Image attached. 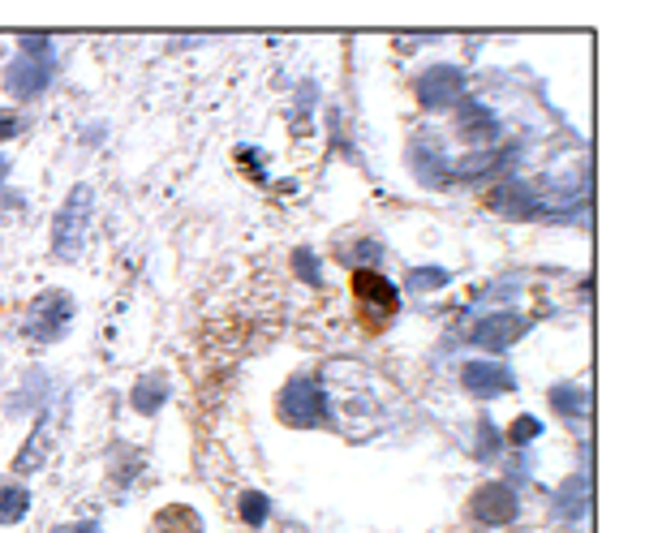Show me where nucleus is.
<instances>
[{
  "mask_svg": "<svg viewBox=\"0 0 645 533\" xmlns=\"http://www.w3.org/2000/svg\"><path fill=\"white\" fill-rule=\"evenodd\" d=\"M448 280H452V271H443V267H418L409 276V288L413 293H435V288H443Z\"/></svg>",
  "mask_w": 645,
  "mask_h": 533,
  "instance_id": "19",
  "label": "nucleus"
},
{
  "mask_svg": "<svg viewBox=\"0 0 645 533\" xmlns=\"http://www.w3.org/2000/svg\"><path fill=\"white\" fill-rule=\"evenodd\" d=\"M0 207H5V198H0Z\"/></svg>",
  "mask_w": 645,
  "mask_h": 533,
  "instance_id": "26",
  "label": "nucleus"
},
{
  "mask_svg": "<svg viewBox=\"0 0 645 533\" xmlns=\"http://www.w3.org/2000/svg\"><path fill=\"white\" fill-rule=\"evenodd\" d=\"M172 396V383H168V374L164 370H155L147 374V379H138L134 383V392H129V405H134L138 413H155V409H164V400Z\"/></svg>",
  "mask_w": 645,
  "mask_h": 533,
  "instance_id": "13",
  "label": "nucleus"
},
{
  "mask_svg": "<svg viewBox=\"0 0 645 533\" xmlns=\"http://www.w3.org/2000/svg\"><path fill=\"white\" fill-rule=\"evenodd\" d=\"M551 405L564 413V417H572V422H581V417H585V387H577V383H555L551 387Z\"/></svg>",
  "mask_w": 645,
  "mask_h": 533,
  "instance_id": "16",
  "label": "nucleus"
},
{
  "mask_svg": "<svg viewBox=\"0 0 645 533\" xmlns=\"http://www.w3.org/2000/svg\"><path fill=\"white\" fill-rule=\"evenodd\" d=\"M456 134L469 142H495L499 117L486 104H478V99H461V104H456Z\"/></svg>",
  "mask_w": 645,
  "mask_h": 533,
  "instance_id": "12",
  "label": "nucleus"
},
{
  "mask_svg": "<svg viewBox=\"0 0 645 533\" xmlns=\"http://www.w3.org/2000/svg\"><path fill=\"white\" fill-rule=\"evenodd\" d=\"M538 435H542V422H538V417H516L512 430H508V443L525 448V443H534Z\"/></svg>",
  "mask_w": 645,
  "mask_h": 533,
  "instance_id": "21",
  "label": "nucleus"
},
{
  "mask_svg": "<svg viewBox=\"0 0 645 533\" xmlns=\"http://www.w3.org/2000/svg\"><path fill=\"white\" fill-rule=\"evenodd\" d=\"M56 533H99V525L86 521V525H69V529H56Z\"/></svg>",
  "mask_w": 645,
  "mask_h": 533,
  "instance_id": "24",
  "label": "nucleus"
},
{
  "mask_svg": "<svg viewBox=\"0 0 645 533\" xmlns=\"http://www.w3.org/2000/svg\"><path fill=\"white\" fill-rule=\"evenodd\" d=\"M512 370L508 366H499V362H465L461 366V387L469 396H482V400H491V396H504L512 392Z\"/></svg>",
  "mask_w": 645,
  "mask_h": 533,
  "instance_id": "10",
  "label": "nucleus"
},
{
  "mask_svg": "<svg viewBox=\"0 0 645 533\" xmlns=\"http://www.w3.org/2000/svg\"><path fill=\"white\" fill-rule=\"evenodd\" d=\"M26 508H31V495H26L22 486H5V491H0V525H18Z\"/></svg>",
  "mask_w": 645,
  "mask_h": 533,
  "instance_id": "18",
  "label": "nucleus"
},
{
  "mask_svg": "<svg viewBox=\"0 0 645 533\" xmlns=\"http://www.w3.org/2000/svg\"><path fill=\"white\" fill-rule=\"evenodd\" d=\"M465 99V74L456 65H430L418 78V104L422 108H448Z\"/></svg>",
  "mask_w": 645,
  "mask_h": 533,
  "instance_id": "7",
  "label": "nucleus"
},
{
  "mask_svg": "<svg viewBox=\"0 0 645 533\" xmlns=\"http://www.w3.org/2000/svg\"><path fill=\"white\" fill-rule=\"evenodd\" d=\"M555 512L564 516V521H581L585 512H590V491H585V473H572V478L559 486L555 495Z\"/></svg>",
  "mask_w": 645,
  "mask_h": 533,
  "instance_id": "14",
  "label": "nucleus"
},
{
  "mask_svg": "<svg viewBox=\"0 0 645 533\" xmlns=\"http://www.w3.org/2000/svg\"><path fill=\"white\" fill-rule=\"evenodd\" d=\"M155 525H160V533H203V516H198L190 503H168V508H160V516H155Z\"/></svg>",
  "mask_w": 645,
  "mask_h": 533,
  "instance_id": "15",
  "label": "nucleus"
},
{
  "mask_svg": "<svg viewBox=\"0 0 645 533\" xmlns=\"http://www.w3.org/2000/svg\"><path fill=\"white\" fill-rule=\"evenodd\" d=\"M525 331H529V323L521 319V314H491V319H482L478 327H473L469 340L486 353H504L525 336Z\"/></svg>",
  "mask_w": 645,
  "mask_h": 533,
  "instance_id": "8",
  "label": "nucleus"
},
{
  "mask_svg": "<svg viewBox=\"0 0 645 533\" xmlns=\"http://www.w3.org/2000/svg\"><path fill=\"white\" fill-rule=\"evenodd\" d=\"M280 417L289 426H301V430H314V426H332V405H327V392L319 387V379H310V374H297V379L284 383L280 392Z\"/></svg>",
  "mask_w": 645,
  "mask_h": 533,
  "instance_id": "2",
  "label": "nucleus"
},
{
  "mask_svg": "<svg viewBox=\"0 0 645 533\" xmlns=\"http://www.w3.org/2000/svg\"><path fill=\"white\" fill-rule=\"evenodd\" d=\"M69 323H74V297L61 293V288H52V293H39L31 301V310H26V319H22V336L39 340V344H52V340L65 336Z\"/></svg>",
  "mask_w": 645,
  "mask_h": 533,
  "instance_id": "3",
  "label": "nucleus"
},
{
  "mask_svg": "<svg viewBox=\"0 0 645 533\" xmlns=\"http://www.w3.org/2000/svg\"><path fill=\"white\" fill-rule=\"evenodd\" d=\"M491 207L504 211V215H516V220H559L555 207L547 203V198H538V190L525 181H504L491 194Z\"/></svg>",
  "mask_w": 645,
  "mask_h": 533,
  "instance_id": "4",
  "label": "nucleus"
},
{
  "mask_svg": "<svg viewBox=\"0 0 645 533\" xmlns=\"http://www.w3.org/2000/svg\"><path fill=\"white\" fill-rule=\"evenodd\" d=\"M43 456H48V430H43V422L35 426V435L26 439V452L13 460V473H31V469H39L43 465Z\"/></svg>",
  "mask_w": 645,
  "mask_h": 533,
  "instance_id": "17",
  "label": "nucleus"
},
{
  "mask_svg": "<svg viewBox=\"0 0 645 533\" xmlns=\"http://www.w3.org/2000/svg\"><path fill=\"white\" fill-rule=\"evenodd\" d=\"M293 267H297V276L306 280V284H319V280H323V267L314 263L310 250H293Z\"/></svg>",
  "mask_w": 645,
  "mask_h": 533,
  "instance_id": "22",
  "label": "nucleus"
},
{
  "mask_svg": "<svg viewBox=\"0 0 645 533\" xmlns=\"http://www.w3.org/2000/svg\"><path fill=\"white\" fill-rule=\"evenodd\" d=\"M409 164H413V177L426 181V185H443V181H448L439 172V168H448V155H443L435 129H422V134H418V142L409 147Z\"/></svg>",
  "mask_w": 645,
  "mask_h": 533,
  "instance_id": "11",
  "label": "nucleus"
},
{
  "mask_svg": "<svg viewBox=\"0 0 645 533\" xmlns=\"http://www.w3.org/2000/svg\"><path fill=\"white\" fill-rule=\"evenodd\" d=\"M357 254H362V258H379V246H375V241H362V246H357Z\"/></svg>",
  "mask_w": 645,
  "mask_h": 533,
  "instance_id": "25",
  "label": "nucleus"
},
{
  "mask_svg": "<svg viewBox=\"0 0 645 533\" xmlns=\"http://www.w3.org/2000/svg\"><path fill=\"white\" fill-rule=\"evenodd\" d=\"M48 82H52V52H43V56L22 52L18 61L5 69V91L13 99H35Z\"/></svg>",
  "mask_w": 645,
  "mask_h": 533,
  "instance_id": "5",
  "label": "nucleus"
},
{
  "mask_svg": "<svg viewBox=\"0 0 645 533\" xmlns=\"http://www.w3.org/2000/svg\"><path fill=\"white\" fill-rule=\"evenodd\" d=\"M353 297L362 301L366 310H375V314H383V319H392L396 314V306H400V293H396V284L387 280V276H379V271H353Z\"/></svg>",
  "mask_w": 645,
  "mask_h": 533,
  "instance_id": "9",
  "label": "nucleus"
},
{
  "mask_svg": "<svg viewBox=\"0 0 645 533\" xmlns=\"http://www.w3.org/2000/svg\"><path fill=\"white\" fill-rule=\"evenodd\" d=\"M267 512H271V499L267 495H258V491L241 495V521H246V525H263Z\"/></svg>",
  "mask_w": 645,
  "mask_h": 533,
  "instance_id": "20",
  "label": "nucleus"
},
{
  "mask_svg": "<svg viewBox=\"0 0 645 533\" xmlns=\"http://www.w3.org/2000/svg\"><path fill=\"white\" fill-rule=\"evenodd\" d=\"M18 125H22V121L13 117V112H0V138H5V142H9L13 134H18Z\"/></svg>",
  "mask_w": 645,
  "mask_h": 533,
  "instance_id": "23",
  "label": "nucleus"
},
{
  "mask_svg": "<svg viewBox=\"0 0 645 533\" xmlns=\"http://www.w3.org/2000/svg\"><path fill=\"white\" fill-rule=\"evenodd\" d=\"M469 512L478 525H508L516 512H521V499H516V491L508 482H486L473 491L469 499Z\"/></svg>",
  "mask_w": 645,
  "mask_h": 533,
  "instance_id": "6",
  "label": "nucleus"
},
{
  "mask_svg": "<svg viewBox=\"0 0 645 533\" xmlns=\"http://www.w3.org/2000/svg\"><path fill=\"white\" fill-rule=\"evenodd\" d=\"M91 215H95V194L91 185H74L65 194L61 211L52 220V254L56 258H78L82 241H86V228H91Z\"/></svg>",
  "mask_w": 645,
  "mask_h": 533,
  "instance_id": "1",
  "label": "nucleus"
}]
</instances>
